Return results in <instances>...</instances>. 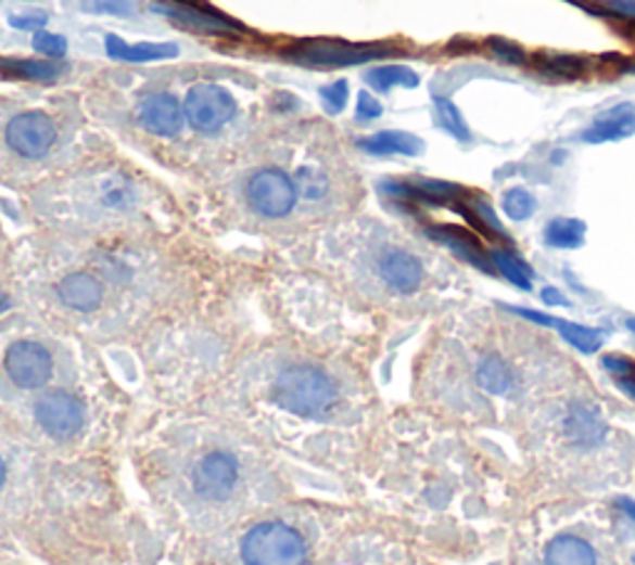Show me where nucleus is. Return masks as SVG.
Listing matches in <instances>:
<instances>
[{
    "label": "nucleus",
    "mask_w": 635,
    "mask_h": 565,
    "mask_svg": "<svg viewBox=\"0 0 635 565\" xmlns=\"http://www.w3.org/2000/svg\"><path fill=\"white\" fill-rule=\"evenodd\" d=\"M563 429H567L573 445L594 447L604 439L606 424L601 422V416H598L594 407L576 405V407H571L567 420H563Z\"/></svg>",
    "instance_id": "18"
},
{
    "label": "nucleus",
    "mask_w": 635,
    "mask_h": 565,
    "mask_svg": "<svg viewBox=\"0 0 635 565\" xmlns=\"http://www.w3.org/2000/svg\"><path fill=\"white\" fill-rule=\"evenodd\" d=\"M82 8L90 13H110V15H132V0H82Z\"/></svg>",
    "instance_id": "33"
},
{
    "label": "nucleus",
    "mask_w": 635,
    "mask_h": 565,
    "mask_svg": "<svg viewBox=\"0 0 635 565\" xmlns=\"http://www.w3.org/2000/svg\"><path fill=\"white\" fill-rule=\"evenodd\" d=\"M501 208H504V214L509 216V219L526 221V219H532L534 211H536V198L532 196V191L517 187V189H509L507 194H504Z\"/></svg>",
    "instance_id": "28"
},
{
    "label": "nucleus",
    "mask_w": 635,
    "mask_h": 565,
    "mask_svg": "<svg viewBox=\"0 0 635 565\" xmlns=\"http://www.w3.org/2000/svg\"><path fill=\"white\" fill-rule=\"evenodd\" d=\"M544 241L546 246L551 248H581L586 241V223L579 219H567V216H559V219H551L544 229Z\"/></svg>",
    "instance_id": "21"
},
{
    "label": "nucleus",
    "mask_w": 635,
    "mask_h": 565,
    "mask_svg": "<svg viewBox=\"0 0 635 565\" xmlns=\"http://www.w3.org/2000/svg\"><path fill=\"white\" fill-rule=\"evenodd\" d=\"M559 328V333L563 335V341L569 345L576 347L581 352H596L598 347L604 345V333L601 330H594V328H586V325H576V323H567V320H559L556 318V325Z\"/></svg>",
    "instance_id": "25"
},
{
    "label": "nucleus",
    "mask_w": 635,
    "mask_h": 565,
    "mask_svg": "<svg viewBox=\"0 0 635 565\" xmlns=\"http://www.w3.org/2000/svg\"><path fill=\"white\" fill-rule=\"evenodd\" d=\"M432 239L445 243L449 251H455L459 258H465L467 264H472L480 268L484 273H494L492 268V258L484 254L482 243L477 241L474 233H469L467 229H459V226H437L432 229Z\"/></svg>",
    "instance_id": "14"
},
{
    "label": "nucleus",
    "mask_w": 635,
    "mask_h": 565,
    "mask_svg": "<svg viewBox=\"0 0 635 565\" xmlns=\"http://www.w3.org/2000/svg\"><path fill=\"white\" fill-rule=\"evenodd\" d=\"M0 69L11 77H21V80H38L48 82L55 80L65 73V65L58 60H23V57H5L0 60Z\"/></svg>",
    "instance_id": "20"
},
{
    "label": "nucleus",
    "mask_w": 635,
    "mask_h": 565,
    "mask_svg": "<svg viewBox=\"0 0 635 565\" xmlns=\"http://www.w3.org/2000/svg\"><path fill=\"white\" fill-rule=\"evenodd\" d=\"M511 312H517V316L532 320L536 325H546V328H554L556 325V318L546 316V312H536V310H529V308H509Z\"/></svg>",
    "instance_id": "37"
},
{
    "label": "nucleus",
    "mask_w": 635,
    "mask_h": 565,
    "mask_svg": "<svg viewBox=\"0 0 635 565\" xmlns=\"http://www.w3.org/2000/svg\"><path fill=\"white\" fill-rule=\"evenodd\" d=\"M538 65L556 77H581L588 67L586 57L581 55H538Z\"/></svg>",
    "instance_id": "29"
},
{
    "label": "nucleus",
    "mask_w": 635,
    "mask_h": 565,
    "mask_svg": "<svg viewBox=\"0 0 635 565\" xmlns=\"http://www.w3.org/2000/svg\"><path fill=\"white\" fill-rule=\"evenodd\" d=\"M241 558L246 565H306L308 549L295 528L266 521L243 536Z\"/></svg>",
    "instance_id": "2"
},
{
    "label": "nucleus",
    "mask_w": 635,
    "mask_h": 565,
    "mask_svg": "<svg viewBox=\"0 0 635 565\" xmlns=\"http://www.w3.org/2000/svg\"><path fill=\"white\" fill-rule=\"evenodd\" d=\"M358 146L376 156H390V154L417 156L424 150L422 139H417L410 132H395V129H388V132H378L368 139H360Z\"/></svg>",
    "instance_id": "19"
},
{
    "label": "nucleus",
    "mask_w": 635,
    "mask_h": 565,
    "mask_svg": "<svg viewBox=\"0 0 635 565\" xmlns=\"http://www.w3.org/2000/svg\"><path fill=\"white\" fill-rule=\"evenodd\" d=\"M385 50L378 46H351L343 40H310L291 50V60L310 67H347L363 65L382 57Z\"/></svg>",
    "instance_id": "4"
},
{
    "label": "nucleus",
    "mask_w": 635,
    "mask_h": 565,
    "mask_svg": "<svg viewBox=\"0 0 635 565\" xmlns=\"http://www.w3.org/2000/svg\"><path fill=\"white\" fill-rule=\"evenodd\" d=\"M635 134V112L631 104L615 107L613 112L598 117L594 127H588L584 134L586 144H604V142H619V139H628Z\"/></svg>",
    "instance_id": "15"
},
{
    "label": "nucleus",
    "mask_w": 635,
    "mask_h": 565,
    "mask_svg": "<svg viewBox=\"0 0 635 565\" xmlns=\"http://www.w3.org/2000/svg\"><path fill=\"white\" fill-rule=\"evenodd\" d=\"M619 506H621V511L625 516H628L633 524H635V501H631V499H619Z\"/></svg>",
    "instance_id": "40"
},
{
    "label": "nucleus",
    "mask_w": 635,
    "mask_h": 565,
    "mask_svg": "<svg viewBox=\"0 0 635 565\" xmlns=\"http://www.w3.org/2000/svg\"><path fill=\"white\" fill-rule=\"evenodd\" d=\"M544 565H596V551L581 536L561 534L546 545Z\"/></svg>",
    "instance_id": "17"
},
{
    "label": "nucleus",
    "mask_w": 635,
    "mask_h": 565,
    "mask_svg": "<svg viewBox=\"0 0 635 565\" xmlns=\"http://www.w3.org/2000/svg\"><path fill=\"white\" fill-rule=\"evenodd\" d=\"M239 481V462L226 451H212L194 468V486L204 499H226Z\"/></svg>",
    "instance_id": "9"
},
{
    "label": "nucleus",
    "mask_w": 635,
    "mask_h": 565,
    "mask_svg": "<svg viewBox=\"0 0 635 565\" xmlns=\"http://www.w3.org/2000/svg\"><path fill=\"white\" fill-rule=\"evenodd\" d=\"M625 325H628V330L635 335V318H628V320H625Z\"/></svg>",
    "instance_id": "42"
},
{
    "label": "nucleus",
    "mask_w": 635,
    "mask_h": 565,
    "mask_svg": "<svg viewBox=\"0 0 635 565\" xmlns=\"http://www.w3.org/2000/svg\"><path fill=\"white\" fill-rule=\"evenodd\" d=\"M477 380L492 395H507L515 387V372L497 355H486L477 368Z\"/></svg>",
    "instance_id": "22"
},
{
    "label": "nucleus",
    "mask_w": 635,
    "mask_h": 565,
    "mask_svg": "<svg viewBox=\"0 0 635 565\" xmlns=\"http://www.w3.org/2000/svg\"><path fill=\"white\" fill-rule=\"evenodd\" d=\"M5 481V464H3V459H0V484Z\"/></svg>",
    "instance_id": "41"
},
{
    "label": "nucleus",
    "mask_w": 635,
    "mask_h": 565,
    "mask_svg": "<svg viewBox=\"0 0 635 565\" xmlns=\"http://www.w3.org/2000/svg\"><path fill=\"white\" fill-rule=\"evenodd\" d=\"M246 196L249 204L254 206V211L268 216V219H278V216H285L291 211L295 198H299V189H295L289 174L278 169H264L251 177Z\"/></svg>",
    "instance_id": "5"
},
{
    "label": "nucleus",
    "mask_w": 635,
    "mask_h": 565,
    "mask_svg": "<svg viewBox=\"0 0 635 565\" xmlns=\"http://www.w3.org/2000/svg\"><path fill=\"white\" fill-rule=\"evenodd\" d=\"M601 364L608 375L615 380V385H619L625 395L635 399V362L631 358H625V355H606Z\"/></svg>",
    "instance_id": "27"
},
{
    "label": "nucleus",
    "mask_w": 635,
    "mask_h": 565,
    "mask_svg": "<svg viewBox=\"0 0 635 565\" xmlns=\"http://www.w3.org/2000/svg\"><path fill=\"white\" fill-rule=\"evenodd\" d=\"M368 85L378 92H390L393 87H417L420 85V77H417L415 69L405 65H382L368 73Z\"/></svg>",
    "instance_id": "23"
},
{
    "label": "nucleus",
    "mask_w": 635,
    "mask_h": 565,
    "mask_svg": "<svg viewBox=\"0 0 635 565\" xmlns=\"http://www.w3.org/2000/svg\"><path fill=\"white\" fill-rule=\"evenodd\" d=\"M33 48L42 52V55L50 57V60H60L67 52V42L63 35H55V33H35L33 38Z\"/></svg>",
    "instance_id": "31"
},
{
    "label": "nucleus",
    "mask_w": 635,
    "mask_h": 565,
    "mask_svg": "<svg viewBox=\"0 0 635 565\" xmlns=\"http://www.w3.org/2000/svg\"><path fill=\"white\" fill-rule=\"evenodd\" d=\"M355 115H358L360 121L378 119L382 115V104L378 102V98H372V94L360 92L358 94V110H355Z\"/></svg>",
    "instance_id": "35"
},
{
    "label": "nucleus",
    "mask_w": 635,
    "mask_h": 565,
    "mask_svg": "<svg viewBox=\"0 0 635 565\" xmlns=\"http://www.w3.org/2000/svg\"><path fill=\"white\" fill-rule=\"evenodd\" d=\"M434 110H437V125L445 129V132L459 139V142H469V139H472V132H469L462 112L457 110L455 102L447 98H434Z\"/></svg>",
    "instance_id": "26"
},
{
    "label": "nucleus",
    "mask_w": 635,
    "mask_h": 565,
    "mask_svg": "<svg viewBox=\"0 0 635 565\" xmlns=\"http://www.w3.org/2000/svg\"><path fill=\"white\" fill-rule=\"evenodd\" d=\"M484 48L492 52V57H497L499 63H507V65H524L526 63V52L521 46H517L515 40H507V38H486Z\"/></svg>",
    "instance_id": "30"
},
{
    "label": "nucleus",
    "mask_w": 635,
    "mask_h": 565,
    "mask_svg": "<svg viewBox=\"0 0 635 565\" xmlns=\"http://www.w3.org/2000/svg\"><path fill=\"white\" fill-rule=\"evenodd\" d=\"M104 48H107L110 57L125 60V63H156V60H172L179 55V48L169 46V42H139V46H127L117 35H107Z\"/></svg>",
    "instance_id": "16"
},
{
    "label": "nucleus",
    "mask_w": 635,
    "mask_h": 565,
    "mask_svg": "<svg viewBox=\"0 0 635 565\" xmlns=\"http://www.w3.org/2000/svg\"><path fill=\"white\" fill-rule=\"evenodd\" d=\"M35 416L40 427L58 439L75 437L85 424V407L77 397L67 393H50L35 405Z\"/></svg>",
    "instance_id": "8"
},
{
    "label": "nucleus",
    "mask_w": 635,
    "mask_h": 565,
    "mask_svg": "<svg viewBox=\"0 0 635 565\" xmlns=\"http://www.w3.org/2000/svg\"><path fill=\"white\" fill-rule=\"evenodd\" d=\"M55 125L42 112H23L13 117L5 127V139L15 154L25 159H40L55 144Z\"/></svg>",
    "instance_id": "6"
},
{
    "label": "nucleus",
    "mask_w": 635,
    "mask_h": 565,
    "mask_svg": "<svg viewBox=\"0 0 635 565\" xmlns=\"http://www.w3.org/2000/svg\"><path fill=\"white\" fill-rule=\"evenodd\" d=\"M323 104L326 110L330 112V115H341V112L345 110L347 104V82L345 80H338L333 85L323 87Z\"/></svg>",
    "instance_id": "34"
},
{
    "label": "nucleus",
    "mask_w": 635,
    "mask_h": 565,
    "mask_svg": "<svg viewBox=\"0 0 635 565\" xmlns=\"http://www.w3.org/2000/svg\"><path fill=\"white\" fill-rule=\"evenodd\" d=\"M490 258L492 266H497V271L507 278L511 285H517L521 291H532L534 271L524 264V260L517 258L515 254H507V251H494Z\"/></svg>",
    "instance_id": "24"
},
{
    "label": "nucleus",
    "mask_w": 635,
    "mask_h": 565,
    "mask_svg": "<svg viewBox=\"0 0 635 565\" xmlns=\"http://www.w3.org/2000/svg\"><path fill=\"white\" fill-rule=\"evenodd\" d=\"M380 275L397 293H415L422 285V264L407 251H388L380 258Z\"/></svg>",
    "instance_id": "12"
},
{
    "label": "nucleus",
    "mask_w": 635,
    "mask_h": 565,
    "mask_svg": "<svg viewBox=\"0 0 635 565\" xmlns=\"http://www.w3.org/2000/svg\"><path fill=\"white\" fill-rule=\"evenodd\" d=\"M233 112H237V100L219 85H194L185 102V115L189 125L204 134L219 132L224 125H229Z\"/></svg>",
    "instance_id": "3"
},
{
    "label": "nucleus",
    "mask_w": 635,
    "mask_h": 565,
    "mask_svg": "<svg viewBox=\"0 0 635 565\" xmlns=\"http://www.w3.org/2000/svg\"><path fill=\"white\" fill-rule=\"evenodd\" d=\"M5 372L17 387L38 389L48 385L52 375V358L40 343L17 341L5 352Z\"/></svg>",
    "instance_id": "7"
},
{
    "label": "nucleus",
    "mask_w": 635,
    "mask_h": 565,
    "mask_svg": "<svg viewBox=\"0 0 635 565\" xmlns=\"http://www.w3.org/2000/svg\"><path fill=\"white\" fill-rule=\"evenodd\" d=\"M154 11L164 13L172 17L174 23L185 25L189 30H199V33H208V35H219V33H237L241 30V23L229 21L219 13L212 11H202L196 5H187V3H156Z\"/></svg>",
    "instance_id": "11"
},
{
    "label": "nucleus",
    "mask_w": 635,
    "mask_h": 565,
    "mask_svg": "<svg viewBox=\"0 0 635 565\" xmlns=\"http://www.w3.org/2000/svg\"><path fill=\"white\" fill-rule=\"evenodd\" d=\"M139 125H142L147 132L160 134V137H174L179 134L181 125H185V107H181L177 98L172 94H154V98L144 100L139 104Z\"/></svg>",
    "instance_id": "10"
},
{
    "label": "nucleus",
    "mask_w": 635,
    "mask_h": 565,
    "mask_svg": "<svg viewBox=\"0 0 635 565\" xmlns=\"http://www.w3.org/2000/svg\"><path fill=\"white\" fill-rule=\"evenodd\" d=\"M58 295L67 308L90 312L98 310L104 300V288L90 273H69L58 283Z\"/></svg>",
    "instance_id": "13"
},
{
    "label": "nucleus",
    "mask_w": 635,
    "mask_h": 565,
    "mask_svg": "<svg viewBox=\"0 0 635 565\" xmlns=\"http://www.w3.org/2000/svg\"><path fill=\"white\" fill-rule=\"evenodd\" d=\"M608 8L625 17H635V0H608Z\"/></svg>",
    "instance_id": "39"
},
{
    "label": "nucleus",
    "mask_w": 635,
    "mask_h": 565,
    "mask_svg": "<svg viewBox=\"0 0 635 565\" xmlns=\"http://www.w3.org/2000/svg\"><path fill=\"white\" fill-rule=\"evenodd\" d=\"M274 399L283 410L293 414L320 420L335 405L338 387L323 370L299 364V368H291L278 375L274 385Z\"/></svg>",
    "instance_id": "1"
},
{
    "label": "nucleus",
    "mask_w": 635,
    "mask_h": 565,
    "mask_svg": "<svg viewBox=\"0 0 635 565\" xmlns=\"http://www.w3.org/2000/svg\"><path fill=\"white\" fill-rule=\"evenodd\" d=\"M542 300L546 303V306H551V308L554 306H569V300L563 298V293L559 288H551V285H549V288L542 291Z\"/></svg>",
    "instance_id": "38"
},
{
    "label": "nucleus",
    "mask_w": 635,
    "mask_h": 565,
    "mask_svg": "<svg viewBox=\"0 0 635 565\" xmlns=\"http://www.w3.org/2000/svg\"><path fill=\"white\" fill-rule=\"evenodd\" d=\"M46 13H35V15H13L11 17V25L13 28H23V30H35V28H40V25H46Z\"/></svg>",
    "instance_id": "36"
},
{
    "label": "nucleus",
    "mask_w": 635,
    "mask_h": 565,
    "mask_svg": "<svg viewBox=\"0 0 635 565\" xmlns=\"http://www.w3.org/2000/svg\"><path fill=\"white\" fill-rule=\"evenodd\" d=\"M295 189H301V194L306 196V198H313V202H316V198H320L326 194V189H328V181H326V177L320 171H313V169H301L299 171V187Z\"/></svg>",
    "instance_id": "32"
}]
</instances>
